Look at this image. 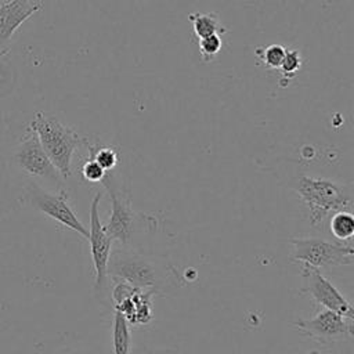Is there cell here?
<instances>
[{
  "instance_id": "6da1fadb",
  "label": "cell",
  "mask_w": 354,
  "mask_h": 354,
  "mask_svg": "<svg viewBox=\"0 0 354 354\" xmlns=\"http://www.w3.org/2000/svg\"><path fill=\"white\" fill-rule=\"evenodd\" d=\"M108 277L138 289L152 290L155 295L171 292L181 282L176 268L166 259L141 253L133 248L111 252Z\"/></svg>"
},
{
  "instance_id": "7a4b0ae2",
  "label": "cell",
  "mask_w": 354,
  "mask_h": 354,
  "mask_svg": "<svg viewBox=\"0 0 354 354\" xmlns=\"http://www.w3.org/2000/svg\"><path fill=\"white\" fill-rule=\"evenodd\" d=\"M101 184L111 199V214L104 228L122 248H133L137 235L152 230L156 221L133 209L129 184L115 169L105 173Z\"/></svg>"
},
{
  "instance_id": "3957f363",
  "label": "cell",
  "mask_w": 354,
  "mask_h": 354,
  "mask_svg": "<svg viewBox=\"0 0 354 354\" xmlns=\"http://www.w3.org/2000/svg\"><path fill=\"white\" fill-rule=\"evenodd\" d=\"M59 174L64 178L72 174V159L77 148L86 145L87 138L80 137L73 129L62 124L57 118L43 112H36L29 123Z\"/></svg>"
},
{
  "instance_id": "277c9868",
  "label": "cell",
  "mask_w": 354,
  "mask_h": 354,
  "mask_svg": "<svg viewBox=\"0 0 354 354\" xmlns=\"http://www.w3.org/2000/svg\"><path fill=\"white\" fill-rule=\"evenodd\" d=\"M293 188L306 205L313 227L321 224L330 213L350 210L353 203L348 187L329 178L300 176Z\"/></svg>"
},
{
  "instance_id": "5b68a950",
  "label": "cell",
  "mask_w": 354,
  "mask_h": 354,
  "mask_svg": "<svg viewBox=\"0 0 354 354\" xmlns=\"http://www.w3.org/2000/svg\"><path fill=\"white\" fill-rule=\"evenodd\" d=\"M102 194L100 191L95 192L91 203H90V227L87 241L90 242V253L94 267V295L100 300H105L106 289H108V261L113 246V238L105 231L104 224L100 218V202Z\"/></svg>"
},
{
  "instance_id": "8992f818",
  "label": "cell",
  "mask_w": 354,
  "mask_h": 354,
  "mask_svg": "<svg viewBox=\"0 0 354 354\" xmlns=\"http://www.w3.org/2000/svg\"><path fill=\"white\" fill-rule=\"evenodd\" d=\"M292 261L306 263L313 267H336L350 266L354 260L351 245L330 242L321 238H293Z\"/></svg>"
},
{
  "instance_id": "52a82bcc",
  "label": "cell",
  "mask_w": 354,
  "mask_h": 354,
  "mask_svg": "<svg viewBox=\"0 0 354 354\" xmlns=\"http://www.w3.org/2000/svg\"><path fill=\"white\" fill-rule=\"evenodd\" d=\"M25 194L28 196L29 205L33 209L39 210L40 213L55 220L65 228H69L87 239L88 230L83 225V223L77 218L76 213L71 207L68 202V195L64 189L50 192L37 185L35 181H30L26 187Z\"/></svg>"
},
{
  "instance_id": "ba28073f",
  "label": "cell",
  "mask_w": 354,
  "mask_h": 354,
  "mask_svg": "<svg viewBox=\"0 0 354 354\" xmlns=\"http://www.w3.org/2000/svg\"><path fill=\"white\" fill-rule=\"evenodd\" d=\"M14 159L18 167L29 176L46 180L53 187H55L57 191L62 189L64 177L59 174L57 167L53 165V162L44 152L36 133L29 127L26 136L17 147Z\"/></svg>"
},
{
  "instance_id": "9c48e42d",
  "label": "cell",
  "mask_w": 354,
  "mask_h": 354,
  "mask_svg": "<svg viewBox=\"0 0 354 354\" xmlns=\"http://www.w3.org/2000/svg\"><path fill=\"white\" fill-rule=\"evenodd\" d=\"M293 325L301 333L319 343L350 340L354 335V319L346 318L328 308H322L313 318L295 321Z\"/></svg>"
},
{
  "instance_id": "30bf717a",
  "label": "cell",
  "mask_w": 354,
  "mask_h": 354,
  "mask_svg": "<svg viewBox=\"0 0 354 354\" xmlns=\"http://www.w3.org/2000/svg\"><path fill=\"white\" fill-rule=\"evenodd\" d=\"M301 277L304 279L303 293H308L322 308L332 310L346 318L354 319L351 303L336 289V286L321 272L319 268L300 263Z\"/></svg>"
},
{
  "instance_id": "8fae6325",
  "label": "cell",
  "mask_w": 354,
  "mask_h": 354,
  "mask_svg": "<svg viewBox=\"0 0 354 354\" xmlns=\"http://www.w3.org/2000/svg\"><path fill=\"white\" fill-rule=\"evenodd\" d=\"M41 7L43 0H10L0 3V59L8 54L17 29Z\"/></svg>"
},
{
  "instance_id": "7c38bea8",
  "label": "cell",
  "mask_w": 354,
  "mask_h": 354,
  "mask_svg": "<svg viewBox=\"0 0 354 354\" xmlns=\"http://www.w3.org/2000/svg\"><path fill=\"white\" fill-rule=\"evenodd\" d=\"M155 293L152 290L136 289L126 299L115 304V310L119 311L129 324L145 325L152 319L151 299Z\"/></svg>"
},
{
  "instance_id": "4fadbf2b",
  "label": "cell",
  "mask_w": 354,
  "mask_h": 354,
  "mask_svg": "<svg viewBox=\"0 0 354 354\" xmlns=\"http://www.w3.org/2000/svg\"><path fill=\"white\" fill-rule=\"evenodd\" d=\"M192 22L194 35L196 39H202L210 35H224L227 29L220 22L214 12H192L188 15Z\"/></svg>"
},
{
  "instance_id": "5bb4252c",
  "label": "cell",
  "mask_w": 354,
  "mask_h": 354,
  "mask_svg": "<svg viewBox=\"0 0 354 354\" xmlns=\"http://www.w3.org/2000/svg\"><path fill=\"white\" fill-rule=\"evenodd\" d=\"M112 346H113V354H130V348H131L130 324L116 310L112 318Z\"/></svg>"
},
{
  "instance_id": "9a60e30c",
  "label": "cell",
  "mask_w": 354,
  "mask_h": 354,
  "mask_svg": "<svg viewBox=\"0 0 354 354\" xmlns=\"http://www.w3.org/2000/svg\"><path fill=\"white\" fill-rule=\"evenodd\" d=\"M329 230L339 241H348L354 235V217L350 210L335 212L329 220Z\"/></svg>"
},
{
  "instance_id": "2e32d148",
  "label": "cell",
  "mask_w": 354,
  "mask_h": 354,
  "mask_svg": "<svg viewBox=\"0 0 354 354\" xmlns=\"http://www.w3.org/2000/svg\"><path fill=\"white\" fill-rule=\"evenodd\" d=\"M86 147L88 148V153L93 159L98 162V165L105 170L111 171L116 167L119 162L118 152L112 147H100V145H91L88 141L86 142Z\"/></svg>"
},
{
  "instance_id": "e0dca14e",
  "label": "cell",
  "mask_w": 354,
  "mask_h": 354,
  "mask_svg": "<svg viewBox=\"0 0 354 354\" xmlns=\"http://www.w3.org/2000/svg\"><path fill=\"white\" fill-rule=\"evenodd\" d=\"M285 53H286V48L281 44H271L267 47H259L256 50V55L261 59L264 66L268 69H279Z\"/></svg>"
},
{
  "instance_id": "ac0fdd59",
  "label": "cell",
  "mask_w": 354,
  "mask_h": 354,
  "mask_svg": "<svg viewBox=\"0 0 354 354\" xmlns=\"http://www.w3.org/2000/svg\"><path fill=\"white\" fill-rule=\"evenodd\" d=\"M198 44H199V51L203 62H212L218 54V51L221 50L223 40L220 35H210V36L198 39Z\"/></svg>"
},
{
  "instance_id": "d6986e66",
  "label": "cell",
  "mask_w": 354,
  "mask_h": 354,
  "mask_svg": "<svg viewBox=\"0 0 354 354\" xmlns=\"http://www.w3.org/2000/svg\"><path fill=\"white\" fill-rule=\"evenodd\" d=\"M300 66H301L300 51L296 50V48L286 50V53L283 55V59L281 62V66H279V69L282 72V76L283 77H293L300 71Z\"/></svg>"
},
{
  "instance_id": "ffe728a7",
  "label": "cell",
  "mask_w": 354,
  "mask_h": 354,
  "mask_svg": "<svg viewBox=\"0 0 354 354\" xmlns=\"http://www.w3.org/2000/svg\"><path fill=\"white\" fill-rule=\"evenodd\" d=\"M105 173L106 171L90 155H88V159L82 166V176L88 183H101Z\"/></svg>"
},
{
  "instance_id": "44dd1931",
  "label": "cell",
  "mask_w": 354,
  "mask_h": 354,
  "mask_svg": "<svg viewBox=\"0 0 354 354\" xmlns=\"http://www.w3.org/2000/svg\"><path fill=\"white\" fill-rule=\"evenodd\" d=\"M149 354H176L174 350H169V348H159V350H153Z\"/></svg>"
},
{
  "instance_id": "7402d4cb",
  "label": "cell",
  "mask_w": 354,
  "mask_h": 354,
  "mask_svg": "<svg viewBox=\"0 0 354 354\" xmlns=\"http://www.w3.org/2000/svg\"><path fill=\"white\" fill-rule=\"evenodd\" d=\"M1 1H10V0H1Z\"/></svg>"
}]
</instances>
